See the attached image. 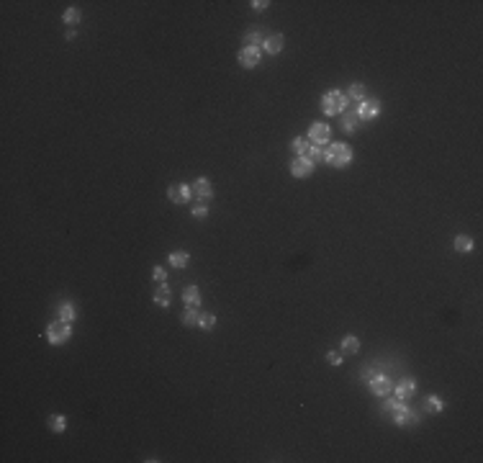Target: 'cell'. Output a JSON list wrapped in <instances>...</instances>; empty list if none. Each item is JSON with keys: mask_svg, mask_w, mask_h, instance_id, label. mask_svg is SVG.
Masks as SVG:
<instances>
[{"mask_svg": "<svg viewBox=\"0 0 483 463\" xmlns=\"http://www.w3.org/2000/svg\"><path fill=\"white\" fill-rule=\"evenodd\" d=\"M324 162L326 165H332V167H347L349 162H352V147L349 144H326L324 147Z\"/></svg>", "mask_w": 483, "mask_h": 463, "instance_id": "6da1fadb", "label": "cell"}, {"mask_svg": "<svg viewBox=\"0 0 483 463\" xmlns=\"http://www.w3.org/2000/svg\"><path fill=\"white\" fill-rule=\"evenodd\" d=\"M349 108V98L342 90H329L326 96H321V111L326 116H339Z\"/></svg>", "mask_w": 483, "mask_h": 463, "instance_id": "7a4b0ae2", "label": "cell"}, {"mask_svg": "<svg viewBox=\"0 0 483 463\" xmlns=\"http://www.w3.org/2000/svg\"><path fill=\"white\" fill-rule=\"evenodd\" d=\"M70 335H72L70 322L57 319V322H52V324L47 327V340H49L52 345H62V342H67V340H70Z\"/></svg>", "mask_w": 483, "mask_h": 463, "instance_id": "3957f363", "label": "cell"}, {"mask_svg": "<svg viewBox=\"0 0 483 463\" xmlns=\"http://www.w3.org/2000/svg\"><path fill=\"white\" fill-rule=\"evenodd\" d=\"M368 386H370V391L376 394V396H388L391 394V379L386 376V373H378V371H370L368 373Z\"/></svg>", "mask_w": 483, "mask_h": 463, "instance_id": "277c9868", "label": "cell"}, {"mask_svg": "<svg viewBox=\"0 0 483 463\" xmlns=\"http://www.w3.org/2000/svg\"><path fill=\"white\" fill-rule=\"evenodd\" d=\"M355 114L360 121H373L378 114H381V101L378 98H365L357 108H355Z\"/></svg>", "mask_w": 483, "mask_h": 463, "instance_id": "5b68a950", "label": "cell"}, {"mask_svg": "<svg viewBox=\"0 0 483 463\" xmlns=\"http://www.w3.org/2000/svg\"><path fill=\"white\" fill-rule=\"evenodd\" d=\"M190 196H193V186H188V183H175L167 188V198L172 204H188Z\"/></svg>", "mask_w": 483, "mask_h": 463, "instance_id": "8992f818", "label": "cell"}, {"mask_svg": "<svg viewBox=\"0 0 483 463\" xmlns=\"http://www.w3.org/2000/svg\"><path fill=\"white\" fill-rule=\"evenodd\" d=\"M291 172H293V178H309L314 172V162L306 157V154H301V157H296L291 162Z\"/></svg>", "mask_w": 483, "mask_h": 463, "instance_id": "52a82bcc", "label": "cell"}, {"mask_svg": "<svg viewBox=\"0 0 483 463\" xmlns=\"http://www.w3.org/2000/svg\"><path fill=\"white\" fill-rule=\"evenodd\" d=\"M329 134H332V131H329V126L321 124V121H316V124H311V129H309V142L324 147V144L329 142Z\"/></svg>", "mask_w": 483, "mask_h": 463, "instance_id": "ba28073f", "label": "cell"}, {"mask_svg": "<svg viewBox=\"0 0 483 463\" xmlns=\"http://www.w3.org/2000/svg\"><path fill=\"white\" fill-rule=\"evenodd\" d=\"M239 64L241 67H247V70H252V67H257V62H260V49H252V47H241V52H239Z\"/></svg>", "mask_w": 483, "mask_h": 463, "instance_id": "9c48e42d", "label": "cell"}, {"mask_svg": "<svg viewBox=\"0 0 483 463\" xmlns=\"http://www.w3.org/2000/svg\"><path fill=\"white\" fill-rule=\"evenodd\" d=\"M262 47H265V52H268L270 57H275V54H280L283 47H285V36H283V34H273V36H268L265 41H262Z\"/></svg>", "mask_w": 483, "mask_h": 463, "instance_id": "30bf717a", "label": "cell"}, {"mask_svg": "<svg viewBox=\"0 0 483 463\" xmlns=\"http://www.w3.org/2000/svg\"><path fill=\"white\" fill-rule=\"evenodd\" d=\"M393 391H396V396H399V399H409V396H414V391H416V381L414 379H404V381H399L396 384V389H393Z\"/></svg>", "mask_w": 483, "mask_h": 463, "instance_id": "8fae6325", "label": "cell"}, {"mask_svg": "<svg viewBox=\"0 0 483 463\" xmlns=\"http://www.w3.org/2000/svg\"><path fill=\"white\" fill-rule=\"evenodd\" d=\"M193 193L198 196V198H203V201H208V198L213 196V188H211V180L208 178H198L193 183Z\"/></svg>", "mask_w": 483, "mask_h": 463, "instance_id": "7c38bea8", "label": "cell"}, {"mask_svg": "<svg viewBox=\"0 0 483 463\" xmlns=\"http://www.w3.org/2000/svg\"><path fill=\"white\" fill-rule=\"evenodd\" d=\"M183 301H185L188 306H195V309H198V306H201V289H198V286H185Z\"/></svg>", "mask_w": 483, "mask_h": 463, "instance_id": "4fadbf2b", "label": "cell"}, {"mask_svg": "<svg viewBox=\"0 0 483 463\" xmlns=\"http://www.w3.org/2000/svg\"><path fill=\"white\" fill-rule=\"evenodd\" d=\"M167 260H170V265H172V268H180V270H183V268H188L190 255H188L185 250H175V252H170V257H167Z\"/></svg>", "mask_w": 483, "mask_h": 463, "instance_id": "5bb4252c", "label": "cell"}, {"mask_svg": "<svg viewBox=\"0 0 483 463\" xmlns=\"http://www.w3.org/2000/svg\"><path fill=\"white\" fill-rule=\"evenodd\" d=\"M170 301H172V291H170V286H167V283H160V286H157V291H155V304H160V306H170Z\"/></svg>", "mask_w": 483, "mask_h": 463, "instance_id": "9a60e30c", "label": "cell"}, {"mask_svg": "<svg viewBox=\"0 0 483 463\" xmlns=\"http://www.w3.org/2000/svg\"><path fill=\"white\" fill-rule=\"evenodd\" d=\"M360 350V340L355 335H344L342 340V355H355V352Z\"/></svg>", "mask_w": 483, "mask_h": 463, "instance_id": "2e32d148", "label": "cell"}, {"mask_svg": "<svg viewBox=\"0 0 483 463\" xmlns=\"http://www.w3.org/2000/svg\"><path fill=\"white\" fill-rule=\"evenodd\" d=\"M357 124H360L357 114H355V111H349V108H347V111L342 114V129H344V131H357Z\"/></svg>", "mask_w": 483, "mask_h": 463, "instance_id": "e0dca14e", "label": "cell"}, {"mask_svg": "<svg viewBox=\"0 0 483 463\" xmlns=\"http://www.w3.org/2000/svg\"><path fill=\"white\" fill-rule=\"evenodd\" d=\"M365 96H368V90H365V85H363V82H352V85H349V90H347V98H349V101L363 103V101H365Z\"/></svg>", "mask_w": 483, "mask_h": 463, "instance_id": "ac0fdd59", "label": "cell"}, {"mask_svg": "<svg viewBox=\"0 0 483 463\" xmlns=\"http://www.w3.org/2000/svg\"><path fill=\"white\" fill-rule=\"evenodd\" d=\"M59 319H62V322H70V324L77 319V314H75V306H72L70 301H62V304H59Z\"/></svg>", "mask_w": 483, "mask_h": 463, "instance_id": "d6986e66", "label": "cell"}, {"mask_svg": "<svg viewBox=\"0 0 483 463\" xmlns=\"http://www.w3.org/2000/svg\"><path fill=\"white\" fill-rule=\"evenodd\" d=\"M49 430L57 432V435H62L64 430H67V420H64V414H52L49 417Z\"/></svg>", "mask_w": 483, "mask_h": 463, "instance_id": "ffe728a7", "label": "cell"}, {"mask_svg": "<svg viewBox=\"0 0 483 463\" xmlns=\"http://www.w3.org/2000/svg\"><path fill=\"white\" fill-rule=\"evenodd\" d=\"M291 149L296 152V157H301V154H309L311 142H309V139H303V137H296V139L291 142Z\"/></svg>", "mask_w": 483, "mask_h": 463, "instance_id": "44dd1931", "label": "cell"}, {"mask_svg": "<svg viewBox=\"0 0 483 463\" xmlns=\"http://www.w3.org/2000/svg\"><path fill=\"white\" fill-rule=\"evenodd\" d=\"M198 319H201V314H198V309H195V306H188L183 312V324L185 327H198Z\"/></svg>", "mask_w": 483, "mask_h": 463, "instance_id": "7402d4cb", "label": "cell"}, {"mask_svg": "<svg viewBox=\"0 0 483 463\" xmlns=\"http://www.w3.org/2000/svg\"><path fill=\"white\" fill-rule=\"evenodd\" d=\"M401 409H409L406 407V402L404 399H399V396H391V399H386V404H383V412H401Z\"/></svg>", "mask_w": 483, "mask_h": 463, "instance_id": "603a6c76", "label": "cell"}, {"mask_svg": "<svg viewBox=\"0 0 483 463\" xmlns=\"http://www.w3.org/2000/svg\"><path fill=\"white\" fill-rule=\"evenodd\" d=\"M455 250H457V252H470V250H473V239L465 237V234L455 237Z\"/></svg>", "mask_w": 483, "mask_h": 463, "instance_id": "cb8c5ba5", "label": "cell"}, {"mask_svg": "<svg viewBox=\"0 0 483 463\" xmlns=\"http://www.w3.org/2000/svg\"><path fill=\"white\" fill-rule=\"evenodd\" d=\"M80 18H82L80 8H67V11H64V16H62V21H64V24H70V26L80 24Z\"/></svg>", "mask_w": 483, "mask_h": 463, "instance_id": "d4e9b609", "label": "cell"}, {"mask_svg": "<svg viewBox=\"0 0 483 463\" xmlns=\"http://www.w3.org/2000/svg\"><path fill=\"white\" fill-rule=\"evenodd\" d=\"M245 47H252V49L262 47V34H260V31H250V34L245 36Z\"/></svg>", "mask_w": 483, "mask_h": 463, "instance_id": "484cf974", "label": "cell"}, {"mask_svg": "<svg viewBox=\"0 0 483 463\" xmlns=\"http://www.w3.org/2000/svg\"><path fill=\"white\" fill-rule=\"evenodd\" d=\"M198 327H201V329H213V327H216V314L203 312V314H201V319H198Z\"/></svg>", "mask_w": 483, "mask_h": 463, "instance_id": "4316f807", "label": "cell"}, {"mask_svg": "<svg viewBox=\"0 0 483 463\" xmlns=\"http://www.w3.org/2000/svg\"><path fill=\"white\" fill-rule=\"evenodd\" d=\"M314 165L316 162H324V147H319V144H311V149H309V154H306Z\"/></svg>", "mask_w": 483, "mask_h": 463, "instance_id": "83f0119b", "label": "cell"}, {"mask_svg": "<svg viewBox=\"0 0 483 463\" xmlns=\"http://www.w3.org/2000/svg\"><path fill=\"white\" fill-rule=\"evenodd\" d=\"M427 409H429V412H442L445 404H442L440 396H427Z\"/></svg>", "mask_w": 483, "mask_h": 463, "instance_id": "f1b7e54d", "label": "cell"}, {"mask_svg": "<svg viewBox=\"0 0 483 463\" xmlns=\"http://www.w3.org/2000/svg\"><path fill=\"white\" fill-rule=\"evenodd\" d=\"M152 278H155L157 283H165V278H167L165 268H162V265H155V268H152Z\"/></svg>", "mask_w": 483, "mask_h": 463, "instance_id": "f546056e", "label": "cell"}, {"mask_svg": "<svg viewBox=\"0 0 483 463\" xmlns=\"http://www.w3.org/2000/svg\"><path fill=\"white\" fill-rule=\"evenodd\" d=\"M329 365H342V352H326Z\"/></svg>", "mask_w": 483, "mask_h": 463, "instance_id": "4dcf8cb0", "label": "cell"}, {"mask_svg": "<svg viewBox=\"0 0 483 463\" xmlns=\"http://www.w3.org/2000/svg\"><path fill=\"white\" fill-rule=\"evenodd\" d=\"M193 216H195V219H206V216H208V209H206V206H195V209H193Z\"/></svg>", "mask_w": 483, "mask_h": 463, "instance_id": "1f68e13d", "label": "cell"}, {"mask_svg": "<svg viewBox=\"0 0 483 463\" xmlns=\"http://www.w3.org/2000/svg\"><path fill=\"white\" fill-rule=\"evenodd\" d=\"M250 6H252L255 11H265V8H268L270 3H268V0H255V3H250Z\"/></svg>", "mask_w": 483, "mask_h": 463, "instance_id": "d6a6232c", "label": "cell"}]
</instances>
